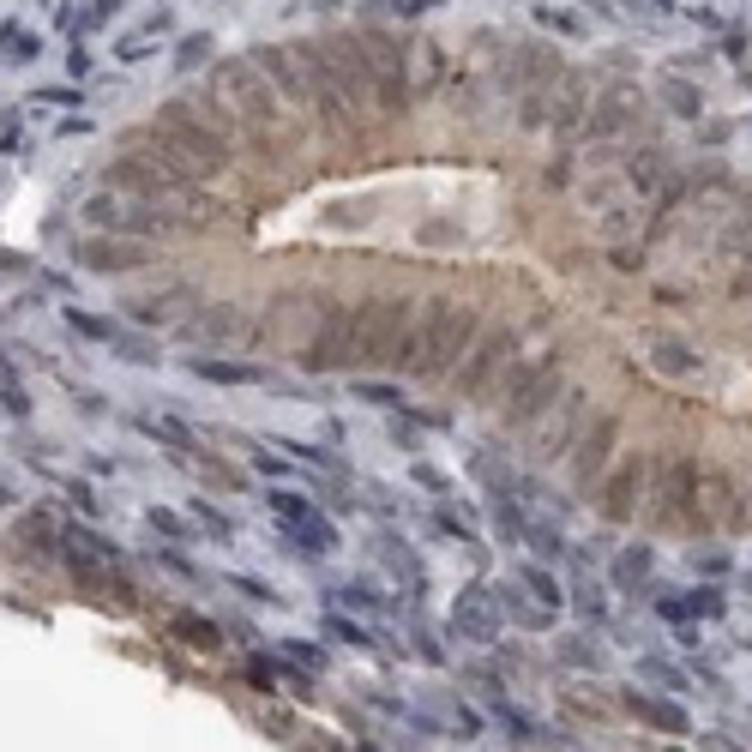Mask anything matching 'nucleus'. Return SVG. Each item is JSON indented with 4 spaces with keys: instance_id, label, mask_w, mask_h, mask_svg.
I'll use <instances>...</instances> for the list:
<instances>
[{
    "instance_id": "nucleus-1",
    "label": "nucleus",
    "mask_w": 752,
    "mask_h": 752,
    "mask_svg": "<svg viewBox=\"0 0 752 752\" xmlns=\"http://www.w3.org/2000/svg\"><path fill=\"white\" fill-rule=\"evenodd\" d=\"M301 367L307 374H349V367H374V301L361 307H337L307 343H301Z\"/></svg>"
},
{
    "instance_id": "nucleus-2",
    "label": "nucleus",
    "mask_w": 752,
    "mask_h": 752,
    "mask_svg": "<svg viewBox=\"0 0 752 752\" xmlns=\"http://www.w3.org/2000/svg\"><path fill=\"white\" fill-rule=\"evenodd\" d=\"M151 145H157V151H169L187 175H217L223 163H229V139H223L205 115H193L187 102H163V109H157Z\"/></svg>"
},
{
    "instance_id": "nucleus-3",
    "label": "nucleus",
    "mask_w": 752,
    "mask_h": 752,
    "mask_svg": "<svg viewBox=\"0 0 752 752\" xmlns=\"http://www.w3.org/2000/svg\"><path fill=\"white\" fill-rule=\"evenodd\" d=\"M475 337H482V325H475L470 307L428 301V307H421V356H416V367H410V374H416V379H446V374H457Z\"/></svg>"
},
{
    "instance_id": "nucleus-4",
    "label": "nucleus",
    "mask_w": 752,
    "mask_h": 752,
    "mask_svg": "<svg viewBox=\"0 0 752 752\" xmlns=\"http://www.w3.org/2000/svg\"><path fill=\"white\" fill-rule=\"evenodd\" d=\"M217 91L229 102H235L241 127H247V139H253L259 157L278 163L283 151H289V133L278 127V102H271V91H265V79H259L247 60H229V66H217Z\"/></svg>"
},
{
    "instance_id": "nucleus-5",
    "label": "nucleus",
    "mask_w": 752,
    "mask_h": 752,
    "mask_svg": "<svg viewBox=\"0 0 752 752\" xmlns=\"http://www.w3.org/2000/svg\"><path fill=\"white\" fill-rule=\"evenodd\" d=\"M421 307L416 301H374V367H416Z\"/></svg>"
},
{
    "instance_id": "nucleus-6",
    "label": "nucleus",
    "mask_w": 752,
    "mask_h": 752,
    "mask_svg": "<svg viewBox=\"0 0 752 752\" xmlns=\"http://www.w3.org/2000/svg\"><path fill=\"white\" fill-rule=\"evenodd\" d=\"M560 392H566V385H560L554 356L512 367V379H506V397H500V410H506V428H530V421H542V410H548Z\"/></svg>"
},
{
    "instance_id": "nucleus-7",
    "label": "nucleus",
    "mask_w": 752,
    "mask_h": 752,
    "mask_svg": "<svg viewBox=\"0 0 752 752\" xmlns=\"http://www.w3.org/2000/svg\"><path fill=\"white\" fill-rule=\"evenodd\" d=\"M698 470H693V457L686 452H668L662 464H656V518L662 524H693V530H704L711 518L698 512L693 500H698Z\"/></svg>"
},
{
    "instance_id": "nucleus-8",
    "label": "nucleus",
    "mask_w": 752,
    "mask_h": 752,
    "mask_svg": "<svg viewBox=\"0 0 752 752\" xmlns=\"http://www.w3.org/2000/svg\"><path fill=\"white\" fill-rule=\"evenodd\" d=\"M109 187L115 193H133V199H175L187 193V169H181L169 151L163 157H120L109 169Z\"/></svg>"
},
{
    "instance_id": "nucleus-9",
    "label": "nucleus",
    "mask_w": 752,
    "mask_h": 752,
    "mask_svg": "<svg viewBox=\"0 0 752 752\" xmlns=\"http://www.w3.org/2000/svg\"><path fill=\"white\" fill-rule=\"evenodd\" d=\"M512 356H518V337L506 332V325H494V332H482L470 343V356H464V367H457V392L464 397H482L488 385H494L506 367H512Z\"/></svg>"
},
{
    "instance_id": "nucleus-10",
    "label": "nucleus",
    "mask_w": 752,
    "mask_h": 752,
    "mask_svg": "<svg viewBox=\"0 0 752 752\" xmlns=\"http://www.w3.org/2000/svg\"><path fill=\"white\" fill-rule=\"evenodd\" d=\"M578 421H584V392H560L542 421H535V457L542 464H560V457L578 446Z\"/></svg>"
},
{
    "instance_id": "nucleus-11",
    "label": "nucleus",
    "mask_w": 752,
    "mask_h": 752,
    "mask_svg": "<svg viewBox=\"0 0 752 752\" xmlns=\"http://www.w3.org/2000/svg\"><path fill=\"white\" fill-rule=\"evenodd\" d=\"M614 446H620V421H614V416H602V421L590 428V434H584V439L572 446V482L584 488V494H590L596 482L608 475V457H614Z\"/></svg>"
},
{
    "instance_id": "nucleus-12",
    "label": "nucleus",
    "mask_w": 752,
    "mask_h": 752,
    "mask_svg": "<svg viewBox=\"0 0 752 752\" xmlns=\"http://www.w3.org/2000/svg\"><path fill=\"white\" fill-rule=\"evenodd\" d=\"M500 590H482V584H470V590L452 602V633H464L470 644H500V608H494Z\"/></svg>"
},
{
    "instance_id": "nucleus-13",
    "label": "nucleus",
    "mask_w": 752,
    "mask_h": 752,
    "mask_svg": "<svg viewBox=\"0 0 752 752\" xmlns=\"http://www.w3.org/2000/svg\"><path fill=\"white\" fill-rule=\"evenodd\" d=\"M644 482H650V457H638V452L626 457L614 475H602V518H614V524H620V518H633L638 512V494H644Z\"/></svg>"
},
{
    "instance_id": "nucleus-14",
    "label": "nucleus",
    "mask_w": 752,
    "mask_h": 752,
    "mask_svg": "<svg viewBox=\"0 0 752 752\" xmlns=\"http://www.w3.org/2000/svg\"><path fill=\"white\" fill-rule=\"evenodd\" d=\"M638 115H644V97H638L633 84H608L602 102H596V115H590V133L596 139H614V133H626Z\"/></svg>"
},
{
    "instance_id": "nucleus-15",
    "label": "nucleus",
    "mask_w": 752,
    "mask_h": 752,
    "mask_svg": "<svg viewBox=\"0 0 752 752\" xmlns=\"http://www.w3.org/2000/svg\"><path fill=\"white\" fill-rule=\"evenodd\" d=\"M84 217L97 223V229H127V235H145V229H169V217H157V211H127V205H115V187L109 193H97L91 205H84Z\"/></svg>"
},
{
    "instance_id": "nucleus-16",
    "label": "nucleus",
    "mask_w": 752,
    "mask_h": 752,
    "mask_svg": "<svg viewBox=\"0 0 752 752\" xmlns=\"http://www.w3.org/2000/svg\"><path fill=\"white\" fill-rule=\"evenodd\" d=\"M79 265L84 271H133V265H145V247L139 241H79Z\"/></svg>"
},
{
    "instance_id": "nucleus-17",
    "label": "nucleus",
    "mask_w": 752,
    "mask_h": 752,
    "mask_svg": "<svg viewBox=\"0 0 752 752\" xmlns=\"http://www.w3.org/2000/svg\"><path fill=\"white\" fill-rule=\"evenodd\" d=\"M187 307H193V289H187V283H169V289H157V296L133 301V319H139V325H175Z\"/></svg>"
},
{
    "instance_id": "nucleus-18",
    "label": "nucleus",
    "mask_w": 752,
    "mask_h": 752,
    "mask_svg": "<svg viewBox=\"0 0 752 752\" xmlns=\"http://www.w3.org/2000/svg\"><path fill=\"white\" fill-rule=\"evenodd\" d=\"M626 704H633L650 729H662V734H686V711L680 704H668V698H656V693H626Z\"/></svg>"
},
{
    "instance_id": "nucleus-19",
    "label": "nucleus",
    "mask_w": 752,
    "mask_h": 752,
    "mask_svg": "<svg viewBox=\"0 0 752 752\" xmlns=\"http://www.w3.org/2000/svg\"><path fill=\"white\" fill-rule=\"evenodd\" d=\"M374 548H379V560H385V566H392V572L403 578V584H410V590H421V560L410 554V542H403V535L379 530V535H374Z\"/></svg>"
},
{
    "instance_id": "nucleus-20",
    "label": "nucleus",
    "mask_w": 752,
    "mask_h": 752,
    "mask_svg": "<svg viewBox=\"0 0 752 752\" xmlns=\"http://www.w3.org/2000/svg\"><path fill=\"white\" fill-rule=\"evenodd\" d=\"M193 379H211V385H253V379H265L253 367V361H217V356H199L193 361Z\"/></svg>"
},
{
    "instance_id": "nucleus-21",
    "label": "nucleus",
    "mask_w": 752,
    "mask_h": 752,
    "mask_svg": "<svg viewBox=\"0 0 752 752\" xmlns=\"http://www.w3.org/2000/svg\"><path fill=\"white\" fill-rule=\"evenodd\" d=\"M650 566H656V554L644 542H633V548H620V560H614V584H620V590H638V584L650 578Z\"/></svg>"
},
{
    "instance_id": "nucleus-22",
    "label": "nucleus",
    "mask_w": 752,
    "mask_h": 752,
    "mask_svg": "<svg viewBox=\"0 0 752 752\" xmlns=\"http://www.w3.org/2000/svg\"><path fill=\"white\" fill-rule=\"evenodd\" d=\"M518 584H524V590H530V596H535V602H542L548 614H554L560 602H566V590H560V584H554L548 572H542V566H524V572H518Z\"/></svg>"
},
{
    "instance_id": "nucleus-23",
    "label": "nucleus",
    "mask_w": 752,
    "mask_h": 752,
    "mask_svg": "<svg viewBox=\"0 0 752 752\" xmlns=\"http://www.w3.org/2000/svg\"><path fill=\"white\" fill-rule=\"evenodd\" d=\"M139 434L163 439V446H175V452H193V434H187L181 421H169V416H139Z\"/></svg>"
},
{
    "instance_id": "nucleus-24",
    "label": "nucleus",
    "mask_w": 752,
    "mask_h": 752,
    "mask_svg": "<svg viewBox=\"0 0 752 752\" xmlns=\"http://www.w3.org/2000/svg\"><path fill=\"white\" fill-rule=\"evenodd\" d=\"M572 602H578V614H584V620H608V596H602V584H596L590 572L572 584Z\"/></svg>"
},
{
    "instance_id": "nucleus-25",
    "label": "nucleus",
    "mask_w": 752,
    "mask_h": 752,
    "mask_svg": "<svg viewBox=\"0 0 752 752\" xmlns=\"http://www.w3.org/2000/svg\"><path fill=\"white\" fill-rule=\"evenodd\" d=\"M271 512H278L283 524H307V518H314V500L296 494V488H271Z\"/></svg>"
},
{
    "instance_id": "nucleus-26",
    "label": "nucleus",
    "mask_w": 752,
    "mask_h": 752,
    "mask_svg": "<svg viewBox=\"0 0 752 752\" xmlns=\"http://www.w3.org/2000/svg\"><path fill=\"white\" fill-rule=\"evenodd\" d=\"M656 367H662V374H698V356L686 349V343L662 337V343H656Z\"/></svg>"
},
{
    "instance_id": "nucleus-27",
    "label": "nucleus",
    "mask_w": 752,
    "mask_h": 752,
    "mask_svg": "<svg viewBox=\"0 0 752 752\" xmlns=\"http://www.w3.org/2000/svg\"><path fill=\"white\" fill-rule=\"evenodd\" d=\"M349 397L374 403V410H403V392H397V385H379V379H356V385H349Z\"/></svg>"
},
{
    "instance_id": "nucleus-28",
    "label": "nucleus",
    "mask_w": 752,
    "mask_h": 752,
    "mask_svg": "<svg viewBox=\"0 0 752 752\" xmlns=\"http://www.w3.org/2000/svg\"><path fill=\"white\" fill-rule=\"evenodd\" d=\"M283 452L296 457V464H314V470H325V475H343L337 452H325V446H301V439H283Z\"/></svg>"
},
{
    "instance_id": "nucleus-29",
    "label": "nucleus",
    "mask_w": 752,
    "mask_h": 752,
    "mask_svg": "<svg viewBox=\"0 0 752 752\" xmlns=\"http://www.w3.org/2000/svg\"><path fill=\"white\" fill-rule=\"evenodd\" d=\"M662 102H668L674 115H698V109H704V97H698L693 84H680V79H662Z\"/></svg>"
},
{
    "instance_id": "nucleus-30",
    "label": "nucleus",
    "mask_w": 752,
    "mask_h": 752,
    "mask_svg": "<svg viewBox=\"0 0 752 752\" xmlns=\"http://www.w3.org/2000/svg\"><path fill=\"white\" fill-rule=\"evenodd\" d=\"M704 494L716 500V518H722V524H740V518H747V512H740V506H734V500H740V494H734V482H722V475H711V488H704Z\"/></svg>"
},
{
    "instance_id": "nucleus-31",
    "label": "nucleus",
    "mask_w": 752,
    "mask_h": 752,
    "mask_svg": "<svg viewBox=\"0 0 752 752\" xmlns=\"http://www.w3.org/2000/svg\"><path fill=\"white\" fill-rule=\"evenodd\" d=\"M524 542H530L542 560H560V554H566V542H560L554 524H530V530H524Z\"/></svg>"
},
{
    "instance_id": "nucleus-32",
    "label": "nucleus",
    "mask_w": 752,
    "mask_h": 752,
    "mask_svg": "<svg viewBox=\"0 0 752 752\" xmlns=\"http://www.w3.org/2000/svg\"><path fill=\"white\" fill-rule=\"evenodd\" d=\"M66 325H73L79 337H97V343H115V337H120L109 319H91V314H79V307H66Z\"/></svg>"
},
{
    "instance_id": "nucleus-33",
    "label": "nucleus",
    "mask_w": 752,
    "mask_h": 752,
    "mask_svg": "<svg viewBox=\"0 0 752 752\" xmlns=\"http://www.w3.org/2000/svg\"><path fill=\"white\" fill-rule=\"evenodd\" d=\"M187 332H193V337H229V332H235V314H229V307L199 314V319H187Z\"/></svg>"
},
{
    "instance_id": "nucleus-34",
    "label": "nucleus",
    "mask_w": 752,
    "mask_h": 752,
    "mask_svg": "<svg viewBox=\"0 0 752 752\" xmlns=\"http://www.w3.org/2000/svg\"><path fill=\"white\" fill-rule=\"evenodd\" d=\"M325 633H332L337 644H349V650H374V638L361 633L356 620H343V614H332V620H325Z\"/></svg>"
},
{
    "instance_id": "nucleus-35",
    "label": "nucleus",
    "mask_w": 752,
    "mask_h": 752,
    "mask_svg": "<svg viewBox=\"0 0 752 752\" xmlns=\"http://www.w3.org/2000/svg\"><path fill=\"white\" fill-rule=\"evenodd\" d=\"M175 633H181V638H193L199 650H217V626H211V620H193V614H181Z\"/></svg>"
},
{
    "instance_id": "nucleus-36",
    "label": "nucleus",
    "mask_w": 752,
    "mask_h": 752,
    "mask_svg": "<svg viewBox=\"0 0 752 752\" xmlns=\"http://www.w3.org/2000/svg\"><path fill=\"white\" fill-rule=\"evenodd\" d=\"M722 608H729V602H722V590H711V584L686 596V614H693V620H716Z\"/></svg>"
},
{
    "instance_id": "nucleus-37",
    "label": "nucleus",
    "mask_w": 752,
    "mask_h": 752,
    "mask_svg": "<svg viewBox=\"0 0 752 752\" xmlns=\"http://www.w3.org/2000/svg\"><path fill=\"white\" fill-rule=\"evenodd\" d=\"M229 584H235V590L247 596V602H259V608H271V602H283V596L271 590V584H265V578H247V572H235V578H229Z\"/></svg>"
},
{
    "instance_id": "nucleus-38",
    "label": "nucleus",
    "mask_w": 752,
    "mask_h": 752,
    "mask_svg": "<svg viewBox=\"0 0 752 752\" xmlns=\"http://www.w3.org/2000/svg\"><path fill=\"white\" fill-rule=\"evenodd\" d=\"M193 524H199V530H211L217 542H229V530H235V524H229L217 506H205V500H193Z\"/></svg>"
},
{
    "instance_id": "nucleus-39",
    "label": "nucleus",
    "mask_w": 752,
    "mask_h": 752,
    "mask_svg": "<svg viewBox=\"0 0 752 752\" xmlns=\"http://www.w3.org/2000/svg\"><path fill=\"white\" fill-rule=\"evenodd\" d=\"M199 60H211V37H187V42L175 49V66H181V73H193Z\"/></svg>"
},
{
    "instance_id": "nucleus-40",
    "label": "nucleus",
    "mask_w": 752,
    "mask_h": 752,
    "mask_svg": "<svg viewBox=\"0 0 752 752\" xmlns=\"http://www.w3.org/2000/svg\"><path fill=\"white\" fill-rule=\"evenodd\" d=\"M560 656H566L572 668H602V650H596L590 638H572V644H566V650H560Z\"/></svg>"
},
{
    "instance_id": "nucleus-41",
    "label": "nucleus",
    "mask_w": 752,
    "mask_h": 752,
    "mask_svg": "<svg viewBox=\"0 0 752 752\" xmlns=\"http://www.w3.org/2000/svg\"><path fill=\"white\" fill-rule=\"evenodd\" d=\"M626 175H633V187H638V193H656L662 169H656V157H633V169H626Z\"/></svg>"
},
{
    "instance_id": "nucleus-42",
    "label": "nucleus",
    "mask_w": 752,
    "mask_h": 752,
    "mask_svg": "<svg viewBox=\"0 0 752 752\" xmlns=\"http://www.w3.org/2000/svg\"><path fill=\"white\" fill-rule=\"evenodd\" d=\"M6 416H13V421L31 416V397H24V385H19V374H13V367H6Z\"/></svg>"
},
{
    "instance_id": "nucleus-43",
    "label": "nucleus",
    "mask_w": 752,
    "mask_h": 752,
    "mask_svg": "<svg viewBox=\"0 0 752 752\" xmlns=\"http://www.w3.org/2000/svg\"><path fill=\"white\" fill-rule=\"evenodd\" d=\"M31 102H42V109H73L79 91H66V84H42V91H31Z\"/></svg>"
},
{
    "instance_id": "nucleus-44",
    "label": "nucleus",
    "mask_w": 752,
    "mask_h": 752,
    "mask_svg": "<svg viewBox=\"0 0 752 752\" xmlns=\"http://www.w3.org/2000/svg\"><path fill=\"white\" fill-rule=\"evenodd\" d=\"M337 602H349V608H379V596H374V584H337Z\"/></svg>"
},
{
    "instance_id": "nucleus-45",
    "label": "nucleus",
    "mask_w": 752,
    "mask_h": 752,
    "mask_svg": "<svg viewBox=\"0 0 752 752\" xmlns=\"http://www.w3.org/2000/svg\"><path fill=\"white\" fill-rule=\"evenodd\" d=\"M283 656H289V662H301V668H319V662H325V656H319L314 644H301V638H289V644H283Z\"/></svg>"
},
{
    "instance_id": "nucleus-46",
    "label": "nucleus",
    "mask_w": 752,
    "mask_h": 752,
    "mask_svg": "<svg viewBox=\"0 0 752 752\" xmlns=\"http://www.w3.org/2000/svg\"><path fill=\"white\" fill-rule=\"evenodd\" d=\"M151 530H163V535H187V524H181L175 512H163V506H151Z\"/></svg>"
},
{
    "instance_id": "nucleus-47",
    "label": "nucleus",
    "mask_w": 752,
    "mask_h": 752,
    "mask_svg": "<svg viewBox=\"0 0 752 752\" xmlns=\"http://www.w3.org/2000/svg\"><path fill=\"white\" fill-rule=\"evenodd\" d=\"M205 482H211V488H235V470H223L217 457H205Z\"/></svg>"
},
{
    "instance_id": "nucleus-48",
    "label": "nucleus",
    "mask_w": 752,
    "mask_h": 752,
    "mask_svg": "<svg viewBox=\"0 0 752 752\" xmlns=\"http://www.w3.org/2000/svg\"><path fill=\"white\" fill-rule=\"evenodd\" d=\"M614 265H620V271H638L644 253H638V247H614Z\"/></svg>"
},
{
    "instance_id": "nucleus-49",
    "label": "nucleus",
    "mask_w": 752,
    "mask_h": 752,
    "mask_svg": "<svg viewBox=\"0 0 752 752\" xmlns=\"http://www.w3.org/2000/svg\"><path fill=\"white\" fill-rule=\"evenodd\" d=\"M535 19H542V24H554V31H578V19H566V13H554V6H542Z\"/></svg>"
},
{
    "instance_id": "nucleus-50",
    "label": "nucleus",
    "mask_w": 752,
    "mask_h": 752,
    "mask_svg": "<svg viewBox=\"0 0 752 752\" xmlns=\"http://www.w3.org/2000/svg\"><path fill=\"white\" fill-rule=\"evenodd\" d=\"M6 49H13L19 60H31V55H37V37H13V31H6Z\"/></svg>"
},
{
    "instance_id": "nucleus-51",
    "label": "nucleus",
    "mask_w": 752,
    "mask_h": 752,
    "mask_svg": "<svg viewBox=\"0 0 752 752\" xmlns=\"http://www.w3.org/2000/svg\"><path fill=\"white\" fill-rule=\"evenodd\" d=\"M416 482H421V488H434V494H446V475L428 470V464H416Z\"/></svg>"
},
{
    "instance_id": "nucleus-52",
    "label": "nucleus",
    "mask_w": 752,
    "mask_h": 752,
    "mask_svg": "<svg viewBox=\"0 0 752 752\" xmlns=\"http://www.w3.org/2000/svg\"><path fill=\"white\" fill-rule=\"evenodd\" d=\"M253 470H265V475H283L289 464H283V457H271V452H253Z\"/></svg>"
},
{
    "instance_id": "nucleus-53",
    "label": "nucleus",
    "mask_w": 752,
    "mask_h": 752,
    "mask_svg": "<svg viewBox=\"0 0 752 752\" xmlns=\"http://www.w3.org/2000/svg\"><path fill=\"white\" fill-rule=\"evenodd\" d=\"M434 524H439V530H446V535H457V542H464V535H470V530H464V524H457L452 512H446V506H439V512H434Z\"/></svg>"
},
{
    "instance_id": "nucleus-54",
    "label": "nucleus",
    "mask_w": 752,
    "mask_h": 752,
    "mask_svg": "<svg viewBox=\"0 0 752 752\" xmlns=\"http://www.w3.org/2000/svg\"><path fill=\"white\" fill-rule=\"evenodd\" d=\"M638 674H650V680H668V686H680V674H674L668 662H644V668H638Z\"/></svg>"
},
{
    "instance_id": "nucleus-55",
    "label": "nucleus",
    "mask_w": 752,
    "mask_h": 752,
    "mask_svg": "<svg viewBox=\"0 0 752 752\" xmlns=\"http://www.w3.org/2000/svg\"><path fill=\"white\" fill-rule=\"evenodd\" d=\"M157 560H163V566H169V572H181V578H199V572H193V566H187V560H181V554H169V548H163V554H157Z\"/></svg>"
},
{
    "instance_id": "nucleus-56",
    "label": "nucleus",
    "mask_w": 752,
    "mask_h": 752,
    "mask_svg": "<svg viewBox=\"0 0 752 752\" xmlns=\"http://www.w3.org/2000/svg\"><path fill=\"white\" fill-rule=\"evenodd\" d=\"M66 494H73V506H84V512H91V506H97V500H91V488H84V482H66Z\"/></svg>"
}]
</instances>
